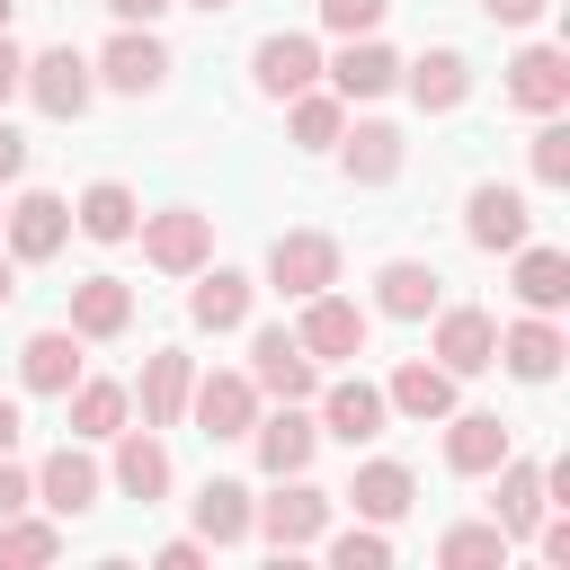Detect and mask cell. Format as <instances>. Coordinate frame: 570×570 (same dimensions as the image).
Listing matches in <instances>:
<instances>
[{
	"mask_svg": "<svg viewBox=\"0 0 570 570\" xmlns=\"http://www.w3.org/2000/svg\"><path fill=\"white\" fill-rule=\"evenodd\" d=\"M338 160H347L356 187H383V178H401V134L392 125H356V134H338Z\"/></svg>",
	"mask_w": 570,
	"mask_h": 570,
	"instance_id": "4dcf8cb0",
	"label": "cell"
},
{
	"mask_svg": "<svg viewBox=\"0 0 570 570\" xmlns=\"http://www.w3.org/2000/svg\"><path fill=\"white\" fill-rule=\"evenodd\" d=\"M490 463H508V419L499 410H445V472L481 481Z\"/></svg>",
	"mask_w": 570,
	"mask_h": 570,
	"instance_id": "7c38bea8",
	"label": "cell"
},
{
	"mask_svg": "<svg viewBox=\"0 0 570 570\" xmlns=\"http://www.w3.org/2000/svg\"><path fill=\"white\" fill-rule=\"evenodd\" d=\"M347 499H356V517H374V525H392V517H410V499H419V481H410V463H356V481H347Z\"/></svg>",
	"mask_w": 570,
	"mask_h": 570,
	"instance_id": "83f0119b",
	"label": "cell"
},
{
	"mask_svg": "<svg viewBox=\"0 0 570 570\" xmlns=\"http://www.w3.org/2000/svg\"><path fill=\"white\" fill-rule=\"evenodd\" d=\"M534 178L543 187H570V125L561 116H543V134H534Z\"/></svg>",
	"mask_w": 570,
	"mask_h": 570,
	"instance_id": "74e56055",
	"label": "cell"
},
{
	"mask_svg": "<svg viewBox=\"0 0 570 570\" xmlns=\"http://www.w3.org/2000/svg\"><path fill=\"white\" fill-rule=\"evenodd\" d=\"M107 9H116V27H151V18L178 9V0H107Z\"/></svg>",
	"mask_w": 570,
	"mask_h": 570,
	"instance_id": "ee69618b",
	"label": "cell"
},
{
	"mask_svg": "<svg viewBox=\"0 0 570 570\" xmlns=\"http://www.w3.org/2000/svg\"><path fill=\"white\" fill-rule=\"evenodd\" d=\"M338 134H347L338 89H294V142H303V151H330Z\"/></svg>",
	"mask_w": 570,
	"mask_h": 570,
	"instance_id": "e575fe53",
	"label": "cell"
},
{
	"mask_svg": "<svg viewBox=\"0 0 570 570\" xmlns=\"http://www.w3.org/2000/svg\"><path fill=\"white\" fill-rule=\"evenodd\" d=\"M525 223H534V214H525V196H517V187H472L463 232H472L481 249H517V240H525Z\"/></svg>",
	"mask_w": 570,
	"mask_h": 570,
	"instance_id": "cb8c5ba5",
	"label": "cell"
},
{
	"mask_svg": "<svg viewBox=\"0 0 570 570\" xmlns=\"http://www.w3.org/2000/svg\"><path fill=\"white\" fill-rule=\"evenodd\" d=\"M249 534H267L276 552H303V543H321V534H330V490H312L303 472H285V481H276V499H258Z\"/></svg>",
	"mask_w": 570,
	"mask_h": 570,
	"instance_id": "7a4b0ae2",
	"label": "cell"
},
{
	"mask_svg": "<svg viewBox=\"0 0 570 570\" xmlns=\"http://www.w3.org/2000/svg\"><path fill=\"white\" fill-rule=\"evenodd\" d=\"M249 517H258V499H249L240 481H205V490H196V534H205V543H240Z\"/></svg>",
	"mask_w": 570,
	"mask_h": 570,
	"instance_id": "836d02e7",
	"label": "cell"
},
{
	"mask_svg": "<svg viewBox=\"0 0 570 570\" xmlns=\"http://www.w3.org/2000/svg\"><path fill=\"white\" fill-rule=\"evenodd\" d=\"M187 410H196V428H205L214 445H232V436H249V419H258V383H249V374H196V383H187Z\"/></svg>",
	"mask_w": 570,
	"mask_h": 570,
	"instance_id": "ba28073f",
	"label": "cell"
},
{
	"mask_svg": "<svg viewBox=\"0 0 570 570\" xmlns=\"http://www.w3.org/2000/svg\"><path fill=\"white\" fill-rule=\"evenodd\" d=\"M383 401H392L401 419H419V428H428V419H445V410H454V374H445V365H428V356H410V365L392 374V392H383Z\"/></svg>",
	"mask_w": 570,
	"mask_h": 570,
	"instance_id": "484cf974",
	"label": "cell"
},
{
	"mask_svg": "<svg viewBox=\"0 0 570 570\" xmlns=\"http://www.w3.org/2000/svg\"><path fill=\"white\" fill-rule=\"evenodd\" d=\"M187 9H205V18H214V9H232V0H187Z\"/></svg>",
	"mask_w": 570,
	"mask_h": 570,
	"instance_id": "f907efd6",
	"label": "cell"
},
{
	"mask_svg": "<svg viewBox=\"0 0 570 570\" xmlns=\"http://www.w3.org/2000/svg\"><path fill=\"white\" fill-rule=\"evenodd\" d=\"M392 80H401V53L374 45V36H347V53L330 62V89H338V98H383Z\"/></svg>",
	"mask_w": 570,
	"mask_h": 570,
	"instance_id": "7402d4cb",
	"label": "cell"
},
{
	"mask_svg": "<svg viewBox=\"0 0 570 570\" xmlns=\"http://www.w3.org/2000/svg\"><path fill=\"white\" fill-rule=\"evenodd\" d=\"M499 365H508L517 383H552V374H561V330H552V312H525L517 330H499Z\"/></svg>",
	"mask_w": 570,
	"mask_h": 570,
	"instance_id": "e0dca14e",
	"label": "cell"
},
{
	"mask_svg": "<svg viewBox=\"0 0 570 570\" xmlns=\"http://www.w3.org/2000/svg\"><path fill=\"white\" fill-rule=\"evenodd\" d=\"M9 18H18V0H0V36H9Z\"/></svg>",
	"mask_w": 570,
	"mask_h": 570,
	"instance_id": "681fc988",
	"label": "cell"
},
{
	"mask_svg": "<svg viewBox=\"0 0 570 570\" xmlns=\"http://www.w3.org/2000/svg\"><path fill=\"white\" fill-rule=\"evenodd\" d=\"M116 490L142 499V508L169 490V445H160L151 428H116Z\"/></svg>",
	"mask_w": 570,
	"mask_h": 570,
	"instance_id": "44dd1931",
	"label": "cell"
},
{
	"mask_svg": "<svg viewBox=\"0 0 570 570\" xmlns=\"http://www.w3.org/2000/svg\"><path fill=\"white\" fill-rule=\"evenodd\" d=\"M481 9H490V27H534L552 0H481Z\"/></svg>",
	"mask_w": 570,
	"mask_h": 570,
	"instance_id": "b9f144b4",
	"label": "cell"
},
{
	"mask_svg": "<svg viewBox=\"0 0 570 570\" xmlns=\"http://www.w3.org/2000/svg\"><path fill=\"white\" fill-rule=\"evenodd\" d=\"M490 472H499V499H490L499 517H490V525H499L508 543H517V534H534V517H543V472H534V463H517V454H508V463H490Z\"/></svg>",
	"mask_w": 570,
	"mask_h": 570,
	"instance_id": "f1b7e54d",
	"label": "cell"
},
{
	"mask_svg": "<svg viewBox=\"0 0 570 570\" xmlns=\"http://www.w3.org/2000/svg\"><path fill=\"white\" fill-rule=\"evenodd\" d=\"M383 9H392V0H321V27H330V36H374Z\"/></svg>",
	"mask_w": 570,
	"mask_h": 570,
	"instance_id": "ab89813d",
	"label": "cell"
},
{
	"mask_svg": "<svg viewBox=\"0 0 570 570\" xmlns=\"http://www.w3.org/2000/svg\"><path fill=\"white\" fill-rule=\"evenodd\" d=\"M365 330H374V321H365V303H347V294H330V285H321V294H303L294 338H303V356H312V365H321V356H330V365H338V356H365Z\"/></svg>",
	"mask_w": 570,
	"mask_h": 570,
	"instance_id": "277c9868",
	"label": "cell"
},
{
	"mask_svg": "<svg viewBox=\"0 0 570 570\" xmlns=\"http://www.w3.org/2000/svg\"><path fill=\"white\" fill-rule=\"evenodd\" d=\"M18 374H27V392H71L80 383V330H36L27 347H18Z\"/></svg>",
	"mask_w": 570,
	"mask_h": 570,
	"instance_id": "d6986e66",
	"label": "cell"
},
{
	"mask_svg": "<svg viewBox=\"0 0 570 570\" xmlns=\"http://www.w3.org/2000/svg\"><path fill=\"white\" fill-rule=\"evenodd\" d=\"M71 223L89 232V240H134V223H142V205H134V187H116V178H98L80 205H71Z\"/></svg>",
	"mask_w": 570,
	"mask_h": 570,
	"instance_id": "1f68e13d",
	"label": "cell"
},
{
	"mask_svg": "<svg viewBox=\"0 0 570 570\" xmlns=\"http://www.w3.org/2000/svg\"><path fill=\"white\" fill-rule=\"evenodd\" d=\"M134 232H142V258H151L160 276H196V267L214 258V214H196V205H160V214H142Z\"/></svg>",
	"mask_w": 570,
	"mask_h": 570,
	"instance_id": "6da1fadb",
	"label": "cell"
},
{
	"mask_svg": "<svg viewBox=\"0 0 570 570\" xmlns=\"http://www.w3.org/2000/svg\"><path fill=\"white\" fill-rule=\"evenodd\" d=\"M249 445H258V472H267V481H285V472H303V463H312L321 428L303 419V401H285L276 419H249Z\"/></svg>",
	"mask_w": 570,
	"mask_h": 570,
	"instance_id": "4fadbf2b",
	"label": "cell"
},
{
	"mask_svg": "<svg viewBox=\"0 0 570 570\" xmlns=\"http://www.w3.org/2000/svg\"><path fill=\"white\" fill-rule=\"evenodd\" d=\"M89 71H98L116 98H151V89L169 80V45H160L151 27H116V36H107V53H98Z\"/></svg>",
	"mask_w": 570,
	"mask_h": 570,
	"instance_id": "5b68a950",
	"label": "cell"
},
{
	"mask_svg": "<svg viewBox=\"0 0 570 570\" xmlns=\"http://www.w3.org/2000/svg\"><path fill=\"white\" fill-rule=\"evenodd\" d=\"M508 98H517L525 116H561V107H570V53H561V45H525V53L508 62Z\"/></svg>",
	"mask_w": 570,
	"mask_h": 570,
	"instance_id": "9c48e42d",
	"label": "cell"
},
{
	"mask_svg": "<svg viewBox=\"0 0 570 570\" xmlns=\"http://www.w3.org/2000/svg\"><path fill=\"white\" fill-rule=\"evenodd\" d=\"M18 428H27V419H18V401H0V454H18Z\"/></svg>",
	"mask_w": 570,
	"mask_h": 570,
	"instance_id": "7dc6e473",
	"label": "cell"
},
{
	"mask_svg": "<svg viewBox=\"0 0 570 570\" xmlns=\"http://www.w3.org/2000/svg\"><path fill=\"white\" fill-rule=\"evenodd\" d=\"M62 552V525H45V517H0V561H53Z\"/></svg>",
	"mask_w": 570,
	"mask_h": 570,
	"instance_id": "8d00e7d4",
	"label": "cell"
},
{
	"mask_svg": "<svg viewBox=\"0 0 570 570\" xmlns=\"http://www.w3.org/2000/svg\"><path fill=\"white\" fill-rule=\"evenodd\" d=\"M383 419H392V401H383L365 374H347V383H330V392H321V436H338V445H374V436H383Z\"/></svg>",
	"mask_w": 570,
	"mask_h": 570,
	"instance_id": "8fae6325",
	"label": "cell"
},
{
	"mask_svg": "<svg viewBox=\"0 0 570 570\" xmlns=\"http://www.w3.org/2000/svg\"><path fill=\"white\" fill-rule=\"evenodd\" d=\"M187 321H196V330H240V321H249V276H240V267H214V276H196V294H187Z\"/></svg>",
	"mask_w": 570,
	"mask_h": 570,
	"instance_id": "f546056e",
	"label": "cell"
},
{
	"mask_svg": "<svg viewBox=\"0 0 570 570\" xmlns=\"http://www.w3.org/2000/svg\"><path fill=\"white\" fill-rule=\"evenodd\" d=\"M9 303H18V267L0 258V312H9Z\"/></svg>",
	"mask_w": 570,
	"mask_h": 570,
	"instance_id": "c3c4849f",
	"label": "cell"
},
{
	"mask_svg": "<svg viewBox=\"0 0 570 570\" xmlns=\"http://www.w3.org/2000/svg\"><path fill=\"white\" fill-rule=\"evenodd\" d=\"M18 169H27V134L0 116V178H18Z\"/></svg>",
	"mask_w": 570,
	"mask_h": 570,
	"instance_id": "7bdbcfd3",
	"label": "cell"
},
{
	"mask_svg": "<svg viewBox=\"0 0 570 570\" xmlns=\"http://www.w3.org/2000/svg\"><path fill=\"white\" fill-rule=\"evenodd\" d=\"M401 80H410V98H419L428 116H445V107H463V98H472V62H463L454 45H436V53L401 62Z\"/></svg>",
	"mask_w": 570,
	"mask_h": 570,
	"instance_id": "ac0fdd59",
	"label": "cell"
},
{
	"mask_svg": "<svg viewBox=\"0 0 570 570\" xmlns=\"http://www.w3.org/2000/svg\"><path fill=\"white\" fill-rule=\"evenodd\" d=\"M0 232H9V258H53V249L71 240V205H62V196H18V205L0 214Z\"/></svg>",
	"mask_w": 570,
	"mask_h": 570,
	"instance_id": "5bb4252c",
	"label": "cell"
},
{
	"mask_svg": "<svg viewBox=\"0 0 570 570\" xmlns=\"http://www.w3.org/2000/svg\"><path fill=\"white\" fill-rule=\"evenodd\" d=\"M53 125H71V116H89V98H98V71H89V53H71V45H45L36 62H27V80H18Z\"/></svg>",
	"mask_w": 570,
	"mask_h": 570,
	"instance_id": "3957f363",
	"label": "cell"
},
{
	"mask_svg": "<svg viewBox=\"0 0 570 570\" xmlns=\"http://www.w3.org/2000/svg\"><path fill=\"white\" fill-rule=\"evenodd\" d=\"M249 383H258L267 401H312V392H321V374H312V356H303V338H294L285 321L249 338Z\"/></svg>",
	"mask_w": 570,
	"mask_h": 570,
	"instance_id": "52a82bcc",
	"label": "cell"
},
{
	"mask_svg": "<svg viewBox=\"0 0 570 570\" xmlns=\"http://www.w3.org/2000/svg\"><path fill=\"white\" fill-rule=\"evenodd\" d=\"M436 285H445V276H436L428 258H392V267L374 276V303H383L392 321H428V312H436Z\"/></svg>",
	"mask_w": 570,
	"mask_h": 570,
	"instance_id": "d4e9b609",
	"label": "cell"
},
{
	"mask_svg": "<svg viewBox=\"0 0 570 570\" xmlns=\"http://www.w3.org/2000/svg\"><path fill=\"white\" fill-rule=\"evenodd\" d=\"M267 285H276L285 303L338 285V240H330V232H276V249H267Z\"/></svg>",
	"mask_w": 570,
	"mask_h": 570,
	"instance_id": "8992f818",
	"label": "cell"
},
{
	"mask_svg": "<svg viewBox=\"0 0 570 570\" xmlns=\"http://www.w3.org/2000/svg\"><path fill=\"white\" fill-rule=\"evenodd\" d=\"M428 356L445 374H481V365H499V321L472 312V303H454V312H436V347Z\"/></svg>",
	"mask_w": 570,
	"mask_h": 570,
	"instance_id": "30bf717a",
	"label": "cell"
},
{
	"mask_svg": "<svg viewBox=\"0 0 570 570\" xmlns=\"http://www.w3.org/2000/svg\"><path fill=\"white\" fill-rule=\"evenodd\" d=\"M36 499H45L53 517H89V508H98V463H89L80 445H53V454L36 463Z\"/></svg>",
	"mask_w": 570,
	"mask_h": 570,
	"instance_id": "9a60e30c",
	"label": "cell"
},
{
	"mask_svg": "<svg viewBox=\"0 0 570 570\" xmlns=\"http://www.w3.org/2000/svg\"><path fill=\"white\" fill-rule=\"evenodd\" d=\"M436 561H445V570H490V561H508V534H499V525H454V534L436 543Z\"/></svg>",
	"mask_w": 570,
	"mask_h": 570,
	"instance_id": "d590c367",
	"label": "cell"
},
{
	"mask_svg": "<svg viewBox=\"0 0 570 570\" xmlns=\"http://www.w3.org/2000/svg\"><path fill=\"white\" fill-rule=\"evenodd\" d=\"M249 80H258V98H294V89H312V80H321L312 36H267V45L249 53Z\"/></svg>",
	"mask_w": 570,
	"mask_h": 570,
	"instance_id": "2e32d148",
	"label": "cell"
},
{
	"mask_svg": "<svg viewBox=\"0 0 570 570\" xmlns=\"http://www.w3.org/2000/svg\"><path fill=\"white\" fill-rule=\"evenodd\" d=\"M187 383H196V365H187L178 347H160V356L142 365V383H134V401H142V428H178V419H187Z\"/></svg>",
	"mask_w": 570,
	"mask_h": 570,
	"instance_id": "ffe728a7",
	"label": "cell"
},
{
	"mask_svg": "<svg viewBox=\"0 0 570 570\" xmlns=\"http://www.w3.org/2000/svg\"><path fill=\"white\" fill-rule=\"evenodd\" d=\"M18 80H27V53H18V45H9V36H0V107H9V98H18Z\"/></svg>",
	"mask_w": 570,
	"mask_h": 570,
	"instance_id": "f6af8a7d",
	"label": "cell"
},
{
	"mask_svg": "<svg viewBox=\"0 0 570 570\" xmlns=\"http://www.w3.org/2000/svg\"><path fill=\"white\" fill-rule=\"evenodd\" d=\"M125 321H134V285L125 276H80L71 285V330L80 338H116Z\"/></svg>",
	"mask_w": 570,
	"mask_h": 570,
	"instance_id": "603a6c76",
	"label": "cell"
},
{
	"mask_svg": "<svg viewBox=\"0 0 570 570\" xmlns=\"http://www.w3.org/2000/svg\"><path fill=\"white\" fill-rule=\"evenodd\" d=\"M196 561H205V543H196V534H178V543H160V570H196Z\"/></svg>",
	"mask_w": 570,
	"mask_h": 570,
	"instance_id": "bcb514c9",
	"label": "cell"
},
{
	"mask_svg": "<svg viewBox=\"0 0 570 570\" xmlns=\"http://www.w3.org/2000/svg\"><path fill=\"white\" fill-rule=\"evenodd\" d=\"M517 303H525V312H561V303H570V258L517 240Z\"/></svg>",
	"mask_w": 570,
	"mask_h": 570,
	"instance_id": "d6a6232c",
	"label": "cell"
},
{
	"mask_svg": "<svg viewBox=\"0 0 570 570\" xmlns=\"http://www.w3.org/2000/svg\"><path fill=\"white\" fill-rule=\"evenodd\" d=\"M27 499H36V472H18V463L0 454V517H18Z\"/></svg>",
	"mask_w": 570,
	"mask_h": 570,
	"instance_id": "60d3db41",
	"label": "cell"
},
{
	"mask_svg": "<svg viewBox=\"0 0 570 570\" xmlns=\"http://www.w3.org/2000/svg\"><path fill=\"white\" fill-rule=\"evenodd\" d=\"M62 401H71V436H89V445H98V436H116V428H125V410H134V392H125V383H107V374H80Z\"/></svg>",
	"mask_w": 570,
	"mask_h": 570,
	"instance_id": "4316f807",
	"label": "cell"
},
{
	"mask_svg": "<svg viewBox=\"0 0 570 570\" xmlns=\"http://www.w3.org/2000/svg\"><path fill=\"white\" fill-rule=\"evenodd\" d=\"M330 561H338V570H383V561H392V543H383L374 525H347V534L330 543Z\"/></svg>",
	"mask_w": 570,
	"mask_h": 570,
	"instance_id": "f35d334b",
	"label": "cell"
}]
</instances>
